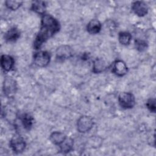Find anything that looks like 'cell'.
Listing matches in <instances>:
<instances>
[{
  "label": "cell",
  "instance_id": "1",
  "mask_svg": "<svg viewBox=\"0 0 156 156\" xmlns=\"http://www.w3.org/2000/svg\"><path fill=\"white\" fill-rule=\"evenodd\" d=\"M59 29V22L51 15L44 14L41 18L40 30L34 42V48H40L43 43L52 37Z\"/></svg>",
  "mask_w": 156,
  "mask_h": 156
},
{
  "label": "cell",
  "instance_id": "2",
  "mask_svg": "<svg viewBox=\"0 0 156 156\" xmlns=\"http://www.w3.org/2000/svg\"><path fill=\"white\" fill-rule=\"evenodd\" d=\"M118 101L120 106L125 109L131 108L135 104L134 96L129 92H124L119 94Z\"/></svg>",
  "mask_w": 156,
  "mask_h": 156
},
{
  "label": "cell",
  "instance_id": "3",
  "mask_svg": "<svg viewBox=\"0 0 156 156\" xmlns=\"http://www.w3.org/2000/svg\"><path fill=\"white\" fill-rule=\"evenodd\" d=\"M93 126V119L88 116H80L77 122V130L81 133L88 132Z\"/></svg>",
  "mask_w": 156,
  "mask_h": 156
},
{
  "label": "cell",
  "instance_id": "4",
  "mask_svg": "<svg viewBox=\"0 0 156 156\" xmlns=\"http://www.w3.org/2000/svg\"><path fill=\"white\" fill-rule=\"evenodd\" d=\"M50 55L46 51H39L36 52L34 56V63L40 67L47 66L50 62Z\"/></svg>",
  "mask_w": 156,
  "mask_h": 156
},
{
  "label": "cell",
  "instance_id": "5",
  "mask_svg": "<svg viewBox=\"0 0 156 156\" xmlns=\"http://www.w3.org/2000/svg\"><path fill=\"white\" fill-rule=\"evenodd\" d=\"M16 90V83L15 80L11 77H6L3 83V91L7 96L14 94Z\"/></svg>",
  "mask_w": 156,
  "mask_h": 156
},
{
  "label": "cell",
  "instance_id": "6",
  "mask_svg": "<svg viewBox=\"0 0 156 156\" xmlns=\"http://www.w3.org/2000/svg\"><path fill=\"white\" fill-rule=\"evenodd\" d=\"M10 146L15 152L20 153L24 150L26 143L21 136L16 135L11 139L10 141Z\"/></svg>",
  "mask_w": 156,
  "mask_h": 156
},
{
  "label": "cell",
  "instance_id": "7",
  "mask_svg": "<svg viewBox=\"0 0 156 156\" xmlns=\"http://www.w3.org/2000/svg\"><path fill=\"white\" fill-rule=\"evenodd\" d=\"M73 50L68 45H62L59 46L56 51V57L59 60H66L73 55Z\"/></svg>",
  "mask_w": 156,
  "mask_h": 156
},
{
  "label": "cell",
  "instance_id": "8",
  "mask_svg": "<svg viewBox=\"0 0 156 156\" xmlns=\"http://www.w3.org/2000/svg\"><path fill=\"white\" fill-rule=\"evenodd\" d=\"M132 9L133 12L138 16H143L148 12L147 4L143 1H135L132 4Z\"/></svg>",
  "mask_w": 156,
  "mask_h": 156
},
{
  "label": "cell",
  "instance_id": "9",
  "mask_svg": "<svg viewBox=\"0 0 156 156\" xmlns=\"http://www.w3.org/2000/svg\"><path fill=\"white\" fill-rule=\"evenodd\" d=\"M112 72L118 76H123L127 72V67L123 61L118 60L113 65Z\"/></svg>",
  "mask_w": 156,
  "mask_h": 156
},
{
  "label": "cell",
  "instance_id": "10",
  "mask_svg": "<svg viewBox=\"0 0 156 156\" xmlns=\"http://www.w3.org/2000/svg\"><path fill=\"white\" fill-rule=\"evenodd\" d=\"M14 60L9 55H2L1 58V65L2 68L5 71H10L13 66Z\"/></svg>",
  "mask_w": 156,
  "mask_h": 156
},
{
  "label": "cell",
  "instance_id": "11",
  "mask_svg": "<svg viewBox=\"0 0 156 156\" xmlns=\"http://www.w3.org/2000/svg\"><path fill=\"white\" fill-rule=\"evenodd\" d=\"M87 29L90 34H96L101 30V24L97 20H92L88 23Z\"/></svg>",
  "mask_w": 156,
  "mask_h": 156
},
{
  "label": "cell",
  "instance_id": "12",
  "mask_svg": "<svg viewBox=\"0 0 156 156\" xmlns=\"http://www.w3.org/2000/svg\"><path fill=\"white\" fill-rule=\"evenodd\" d=\"M107 68V63L102 58H96L93 64V71L94 73H100Z\"/></svg>",
  "mask_w": 156,
  "mask_h": 156
},
{
  "label": "cell",
  "instance_id": "13",
  "mask_svg": "<svg viewBox=\"0 0 156 156\" xmlns=\"http://www.w3.org/2000/svg\"><path fill=\"white\" fill-rule=\"evenodd\" d=\"M20 36V32L16 27H12L9 29L5 34V38L8 41H15L18 39Z\"/></svg>",
  "mask_w": 156,
  "mask_h": 156
},
{
  "label": "cell",
  "instance_id": "14",
  "mask_svg": "<svg viewBox=\"0 0 156 156\" xmlns=\"http://www.w3.org/2000/svg\"><path fill=\"white\" fill-rule=\"evenodd\" d=\"M66 138L65 135L60 132H54L50 135V140L55 144L60 145Z\"/></svg>",
  "mask_w": 156,
  "mask_h": 156
},
{
  "label": "cell",
  "instance_id": "15",
  "mask_svg": "<svg viewBox=\"0 0 156 156\" xmlns=\"http://www.w3.org/2000/svg\"><path fill=\"white\" fill-rule=\"evenodd\" d=\"M31 9L37 13L43 14L46 10L45 2L41 1H35L32 4Z\"/></svg>",
  "mask_w": 156,
  "mask_h": 156
},
{
  "label": "cell",
  "instance_id": "16",
  "mask_svg": "<svg viewBox=\"0 0 156 156\" xmlns=\"http://www.w3.org/2000/svg\"><path fill=\"white\" fill-rule=\"evenodd\" d=\"M21 121L24 127L27 130H30L33 124V118L29 114L25 113L21 115Z\"/></svg>",
  "mask_w": 156,
  "mask_h": 156
},
{
  "label": "cell",
  "instance_id": "17",
  "mask_svg": "<svg viewBox=\"0 0 156 156\" xmlns=\"http://www.w3.org/2000/svg\"><path fill=\"white\" fill-rule=\"evenodd\" d=\"M73 147V141L70 138H66L60 144V148L62 152L67 153L71 151Z\"/></svg>",
  "mask_w": 156,
  "mask_h": 156
},
{
  "label": "cell",
  "instance_id": "18",
  "mask_svg": "<svg viewBox=\"0 0 156 156\" xmlns=\"http://www.w3.org/2000/svg\"><path fill=\"white\" fill-rule=\"evenodd\" d=\"M132 39L131 34L128 32H121L118 35V40L121 44L127 45L130 43Z\"/></svg>",
  "mask_w": 156,
  "mask_h": 156
},
{
  "label": "cell",
  "instance_id": "19",
  "mask_svg": "<svg viewBox=\"0 0 156 156\" xmlns=\"http://www.w3.org/2000/svg\"><path fill=\"white\" fill-rule=\"evenodd\" d=\"M5 5L7 6V8L9 9H11L12 10H15L18 9L21 5L22 4L23 2L22 1H14V0H8L5 2Z\"/></svg>",
  "mask_w": 156,
  "mask_h": 156
},
{
  "label": "cell",
  "instance_id": "20",
  "mask_svg": "<svg viewBox=\"0 0 156 156\" xmlns=\"http://www.w3.org/2000/svg\"><path fill=\"white\" fill-rule=\"evenodd\" d=\"M135 47L136 48L140 51H144L147 46L146 41L143 40H136L135 42Z\"/></svg>",
  "mask_w": 156,
  "mask_h": 156
},
{
  "label": "cell",
  "instance_id": "21",
  "mask_svg": "<svg viewBox=\"0 0 156 156\" xmlns=\"http://www.w3.org/2000/svg\"><path fill=\"white\" fill-rule=\"evenodd\" d=\"M146 106L151 112L154 113L155 112V99L154 98L149 99L147 101Z\"/></svg>",
  "mask_w": 156,
  "mask_h": 156
}]
</instances>
